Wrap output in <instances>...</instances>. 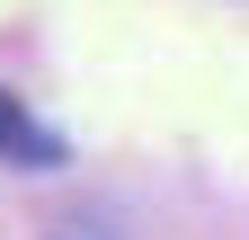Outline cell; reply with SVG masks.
Listing matches in <instances>:
<instances>
[{
    "instance_id": "1",
    "label": "cell",
    "mask_w": 249,
    "mask_h": 240,
    "mask_svg": "<svg viewBox=\"0 0 249 240\" xmlns=\"http://www.w3.org/2000/svg\"><path fill=\"white\" fill-rule=\"evenodd\" d=\"M0 152H9V160H27V169H53V160H62V142H53L36 116L9 98V89H0Z\"/></svg>"
}]
</instances>
